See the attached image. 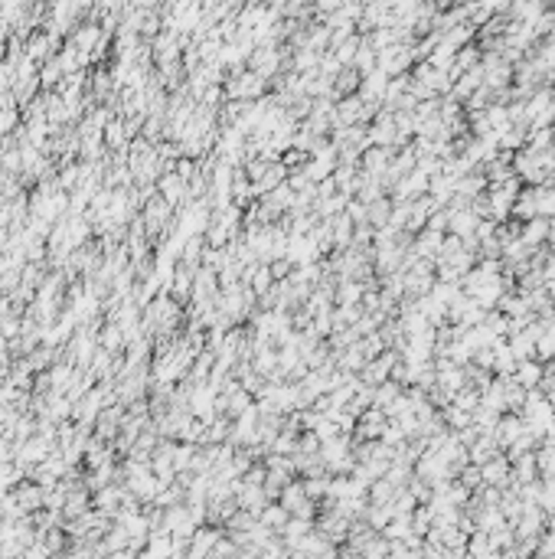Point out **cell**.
I'll list each match as a JSON object with an SVG mask.
<instances>
[{
  "instance_id": "cell-1",
  "label": "cell",
  "mask_w": 555,
  "mask_h": 559,
  "mask_svg": "<svg viewBox=\"0 0 555 559\" xmlns=\"http://www.w3.org/2000/svg\"><path fill=\"white\" fill-rule=\"evenodd\" d=\"M163 197H167V203H176V199H180V190H183V186H180V180H176V177H163Z\"/></svg>"
},
{
  "instance_id": "cell-3",
  "label": "cell",
  "mask_w": 555,
  "mask_h": 559,
  "mask_svg": "<svg viewBox=\"0 0 555 559\" xmlns=\"http://www.w3.org/2000/svg\"><path fill=\"white\" fill-rule=\"evenodd\" d=\"M0 347H3V340H0Z\"/></svg>"
},
{
  "instance_id": "cell-2",
  "label": "cell",
  "mask_w": 555,
  "mask_h": 559,
  "mask_svg": "<svg viewBox=\"0 0 555 559\" xmlns=\"http://www.w3.org/2000/svg\"><path fill=\"white\" fill-rule=\"evenodd\" d=\"M539 376H543V370H539V366H532V363H526V366H523V376H519V383H523V386H532L536 380H539Z\"/></svg>"
}]
</instances>
